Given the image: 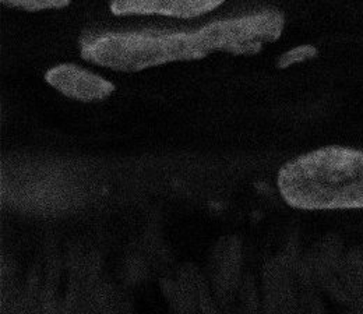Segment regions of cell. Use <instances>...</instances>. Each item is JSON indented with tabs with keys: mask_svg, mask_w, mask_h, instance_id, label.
<instances>
[{
	"mask_svg": "<svg viewBox=\"0 0 363 314\" xmlns=\"http://www.w3.org/2000/svg\"><path fill=\"white\" fill-rule=\"evenodd\" d=\"M278 189L301 210L363 208V151L324 147L301 155L281 168Z\"/></svg>",
	"mask_w": 363,
	"mask_h": 314,
	"instance_id": "1",
	"label": "cell"
},
{
	"mask_svg": "<svg viewBox=\"0 0 363 314\" xmlns=\"http://www.w3.org/2000/svg\"><path fill=\"white\" fill-rule=\"evenodd\" d=\"M82 56L98 66L138 72L177 60L201 59L206 53L194 33H111L83 41Z\"/></svg>",
	"mask_w": 363,
	"mask_h": 314,
	"instance_id": "2",
	"label": "cell"
},
{
	"mask_svg": "<svg viewBox=\"0 0 363 314\" xmlns=\"http://www.w3.org/2000/svg\"><path fill=\"white\" fill-rule=\"evenodd\" d=\"M284 16L264 11L213 23L194 33L196 43L207 55L223 50L233 55H253L264 44L277 41L284 30Z\"/></svg>",
	"mask_w": 363,
	"mask_h": 314,
	"instance_id": "3",
	"label": "cell"
},
{
	"mask_svg": "<svg viewBox=\"0 0 363 314\" xmlns=\"http://www.w3.org/2000/svg\"><path fill=\"white\" fill-rule=\"evenodd\" d=\"M45 80L63 95L84 102L101 101L115 91V86L108 80L70 63L50 69Z\"/></svg>",
	"mask_w": 363,
	"mask_h": 314,
	"instance_id": "4",
	"label": "cell"
},
{
	"mask_svg": "<svg viewBox=\"0 0 363 314\" xmlns=\"http://www.w3.org/2000/svg\"><path fill=\"white\" fill-rule=\"evenodd\" d=\"M223 0H115L111 11L116 16L161 14L179 18H191L220 7Z\"/></svg>",
	"mask_w": 363,
	"mask_h": 314,
	"instance_id": "5",
	"label": "cell"
},
{
	"mask_svg": "<svg viewBox=\"0 0 363 314\" xmlns=\"http://www.w3.org/2000/svg\"><path fill=\"white\" fill-rule=\"evenodd\" d=\"M9 7H17L27 11H41L46 9H62L69 6V0H1Z\"/></svg>",
	"mask_w": 363,
	"mask_h": 314,
	"instance_id": "6",
	"label": "cell"
},
{
	"mask_svg": "<svg viewBox=\"0 0 363 314\" xmlns=\"http://www.w3.org/2000/svg\"><path fill=\"white\" fill-rule=\"evenodd\" d=\"M318 55V49L313 45L296 46L288 52H285L279 59H278V67L279 69H286L295 63L312 59Z\"/></svg>",
	"mask_w": 363,
	"mask_h": 314,
	"instance_id": "7",
	"label": "cell"
}]
</instances>
